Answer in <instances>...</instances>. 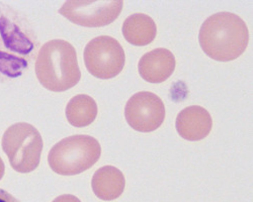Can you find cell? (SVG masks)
Here are the masks:
<instances>
[{
  "label": "cell",
  "instance_id": "1",
  "mask_svg": "<svg viewBox=\"0 0 253 202\" xmlns=\"http://www.w3.org/2000/svg\"><path fill=\"white\" fill-rule=\"evenodd\" d=\"M199 40L203 50L210 58L227 62L237 58L244 52L249 41V31L239 16L220 12L204 22Z\"/></svg>",
  "mask_w": 253,
  "mask_h": 202
},
{
  "label": "cell",
  "instance_id": "13",
  "mask_svg": "<svg viewBox=\"0 0 253 202\" xmlns=\"http://www.w3.org/2000/svg\"><path fill=\"white\" fill-rule=\"evenodd\" d=\"M0 38L5 47L22 55L29 54L34 45L19 27L6 17L0 16Z\"/></svg>",
  "mask_w": 253,
  "mask_h": 202
},
{
  "label": "cell",
  "instance_id": "14",
  "mask_svg": "<svg viewBox=\"0 0 253 202\" xmlns=\"http://www.w3.org/2000/svg\"><path fill=\"white\" fill-rule=\"evenodd\" d=\"M27 61L23 58L0 50V72L10 78L21 76L27 67Z\"/></svg>",
  "mask_w": 253,
  "mask_h": 202
},
{
  "label": "cell",
  "instance_id": "3",
  "mask_svg": "<svg viewBox=\"0 0 253 202\" xmlns=\"http://www.w3.org/2000/svg\"><path fill=\"white\" fill-rule=\"evenodd\" d=\"M99 142L88 135H78L62 139L50 149L48 162L57 174L74 175L90 168L99 160Z\"/></svg>",
  "mask_w": 253,
  "mask_h": 202
},
{
  "label": "cell",
  "instance_id": "12",
  "mask_svg": "<svg viewBox=\"0 0 253 202\" xmlns=\"http://www.w3.org/2000/svg\"><path fill=\"white\" fill-rule=\"evenodd\" d=\"M65 113L71 125L78 128L85 127L95 119L97 114V104L89 96L79 94L70 100Z\"/></svg>",
  "mask_w": 253,
  "mask_h": 202
},
{
  "label": "cell",
  "instance_id": "6",
  "mask_svg": "<svg viewBox=\"0 0 253 202\" xmlns=\"http://www.w3.org/2000/svg\"><path fill=\"white\" fill-rule=\"evenodd\" d=\"M123 6V0H67L58 12L76 24L99 27L113 22Z\"/></svg>",
  "mask_w": 253,
  "mask_h": 202
},
{
  "label": "cell",
  "instance_id": "4",
  "mask_svg": "<svg viewBox=\"0 0 253 202\" xmlns=\"http://www.w3.org/2000/svg\"><path fill=\"white\" fill-rule=\"evenodd\" d=\"M42 146L40 133L26 123H18L9 127L2 139L3 150L11 167L21 173L29 172L38 166Z\"/></svg>",
  "mask_w": 253,
  "mask_h": 202
},
{
  "label": "cell",
  "instance_id": "7",
  "mask_svg": "<svg viewBox=\"0 0 253 202\" xmlns=\"http://www.w3.org/2000/svg\"><path fill=\"white\" fill-rule=\"evenodd\" d=\"M125 115L132 129L148 133L161 125L165 117V108L157 95L150 92L141 91L135 93L128 100Z\"/></svg>",
  "mask_w": 253,
  "mask_h": 202
},
{
  "label": "cell",
  "instance_id": "11",
  "mask_svg": "<svg viewBox=\"0 0 253 202\" xmlns=\"http://www.w3.org/2000/svg\"><path fill=\"white\" fill-rule=\"evenodd\" d=\"M122 33L129 43L136 46H144L154 39L157 27L149 16L143 13H134L124 21Z\"/></svg>",
  "mask_w": 253,
  "mask_h": 202
},
{
  "label": "cell",
  "instance_id": "15",
  "mask_svg": "<svg viewBox=\"0 0 253 202\" xmlns=\"http://www.w3.org/2000/svg\"><path fill=\"white\" fill-rule=\"evenodd\" d=\"M52 202H81L75 196L71 194H64L56 198Z\"/></svg>",
  "mask_w": 253,
  "mask_h": 202
},
{
  "label": "cell",
  "instance_id": "9",
  "mask_svg": "<svg viewBox=\"0 0 253 202\" xmlns=\"http://www.w3.org/2000/svg\"><path fill=\"white\" fill-rule=\"evenodd\" d=\"M175 67L173 54L164 48H156L145 53L138 65L140 76L152 83L165 81L172 74Z\"/></svg>",
  "mask_w": 253,
  "mask_h": 202
},
{
  "label": "cell",
  "instance_id": "16",
  "mask_svg": "<svg viewBox=\"0 0 253 202\" xmlns=\"http://www.w3.org/2000/svg\"><path fill=\"white\" fill-rule=\"evenodd\" d=\"M0 202H20L19 200L13 197L11 194L0 189Z\"/></svg>",
  "mask_w": 253,
  "mask_h": 202
},
{
  "label": "cell",
  "instance_id": "10",
  "mask_svg": "<svg viewBox=\"0 0 253 202\" xmlns=\"http://www.w3.org/2000/svg\"><path fill=\"white\" fill-rule=\"evenodd\" d=\"M122 172L112 166H105L98 169L91 180L94 194L104 201H112L119 197L125 186Z\"/></svg>",
  "mask_w": 253,
  "mask_h": 202
},
{
  "label": "cell",
  "instance_id": "5",
  "mask_svg": "<svg viewBox=\"0 0 253 202\" xmlns=\"http://www.w3.org/2000/svg\"><path fill=\"white\" fill-rule=\"evenodd\" d=\"M84 58L88 71L102 79L112 78L120 73L125 62V54L114 38L101 35L94 38L85 46Z\"/></svg>",
  "mask_w": 253,
  "mask_h": 202
},
{
  "label": "cell",
  "instance_id": "2",
  "mask_svg": "<svg viewBox=\"0 0 253 202\" xmlns=\"http://www.w3.org/2000/svg\"><path fill=\"white\" fill-rule=\"evenodd\" d=\"M40 83L53 92H63L80 81L81 74L74 47L68 41L56 39L41 48L35 64Z\"/></svg>",
  "mask_w": 253,
  "mask_h": 202
},
{
  "label": "cell",
  "instance_id": "8",
  "mask_svg": "<svg viewBox=\"0 0 253 202\" xmlns=\"http://www.w3.org/2000/svg\"><path fill=\"white\" fill-rule=\"evenodd\" d=\"M212 125L209 112L199 105H191L182 110L176 119L179 135L190 141L201 140L210 134Z\"/></svg>",
  "mask_w": 253,
  "mask_h": 202
}]
</instances>
